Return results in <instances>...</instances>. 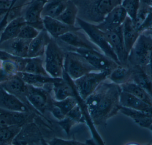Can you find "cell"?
<instances>
[{"label": "cell", "instance_id": "1", "mask_svg": "<svg viewBox=\"0 0 152 145\" xmlns=\"http://www.w3.org/2000/svg\"><path fill=\"white\" fill-rule=\"evenodd\" d=\"M107 80L100 83L84 101L91 122L97 127H105L108 120L118 114L121 107L120 103L122 91L120 85Z\"/></svg>", "mask_w": 152, "mask_h": 145}, {"label": "cell", "instance_id": "2", "mask_svg": "<svg viewBox=\"0 0 152 145\" xmlns=\"http://www.w3.org/2000/svg\"><path fill=\"white\" fill-rule=\"evenodd\" d=\"M78 9L77 17L94 25L103 21L113 8L123 0H71Z\"/></svg>", "mask_w": 152, "mask_h": 145}, {"label": "cell", "instance_id": "3", "mask_svg": "<svg viewBox=\"0 0 152 145\" xmlns=\"http://www.w3.org/2000/svg\"><path fill=\"white\" fill-rule=\"evenodd\" d=\"M66 51L52 37L47 45L44 55L45 70L53 78H62L64 72Z\"/></svg>", "mask_w": 152, "mask_h": 145}, {"label": "cell", "instance_id": "4", "mask_svg": "<svg viewBox=\"0 0 152 145\" xmlns=\"http://www.w3.org/2000/svg\"><path fill=\"white\" fill-rule=\"evenodd\" d=\"M152 52V37L142 33L129 53L128 65L145 67L150 62Z\"/></svg>", "mask_w": 152, "mask_h": 145}, {"label": "cell", "instance_id": "5", "mask_svg": "<svg viewBox=\"0 0 152 145\" xmlns=\"http://www.w3.org/2000/svg\"><path fill=\"white\" fill-rule=\"evenodd\" d=\"M51 89L48 87L39 88L26 84V96L28 101L36 111L45 117L53 105Z\"/></svg>", "mask_w": 152, "mask_h": 145}, {"label": "cell", "instance_id": "6", "mask_svg": "<svg viewBox=\"0 0 152 145\" xmlns=\"http://www.w3.org/2000/svg\"><path fill=\"white\" fill-rule=\"evenodd\" d=\"M60 44L65 51H75L80 54L98 71H108L111 73L120 65L102 52L95 50L73 48L61 43Z\"/></svg>", "mask_w": 152, "mask_h": 145}, {"label": "cell", "instance_id": "7", "mask_svg": "<svg viewBox=\"0 0 152 145\" xmlns=\"http://www.w3.org/2000/svg\"><path fill=\"white\" fill-rule=\"evenodd\" d=\"M77 22L90 41L104 54L121 65L117 55L106 40L104 32L99 29L96 25L87 22L77 17Z\"/></svg>", "mask_w": 152, "mask_h": 145}, {"label": "cell", "instance_id": "8", "mask_svg": "<svg viewBox=\"0 0 152 145\" xmlns=\"http://www.w3.org/2000/svg\"><path fill=\"white\" fill-rule=\"evenodd\" d=\"M64 71L75 80L90 72L98 71L80 54L75 51H66Z\"/></svg>", "mask_w": 152, "mask_h": 145}, {"label": "cell", "instance_id": "9", "mask_svg": "<svg viewBox=\"0 0 152 145\" xmlns=\"http://www.w3.org/2000/svg\"><path fill=\"white\" fill-rule=\"evenodd\" d=\"M110 74L108 71L90 72L73 80L76 91L81 100L85 101L100 83L108 79Z\"/></svg>", "mask_w": 152, "mask_h": 145}, {"label": "cell", "instance_id": "10", "mask_svg": "<svg viewBox=\"0 0 152 145\" xmlns=\"http://www.w3.org/2000/svg\"><path fill=\"white\" fill-rule=\"evenodd\" d=\"M46 142L40 126L34 121L22 126L12 145H46Z\"/></svg>", "mask_w": 152, "mask_h": 145}, {"label": "cell", "instance_id": "11", "mask_svg": "<svg viewBox=\"0 0 152 145\" xmlns=\"http://www.w3.org/2000/svg\"><path fill=\"white\" fill-rule=\"evenodd\" d=\"M49 0H30L22 12V16L26 23L39 31L44 29L42 12L45 5Z\"/></svg>", "mask_w": 152, "mask_h": 145}, {"label": "cell", "instance_id": "12", "mask_svg": "<svg viewBox=\"0 0 152 145\" xmlns=\"http://www.w3.org/2000/svg\"><path fill=\"white\" fill-rule=\"evenodd\" d=\"M81 30L80 29L68 32L56 40L64 45L73 48L94 49L102 52L101 50L90 41L86 33L81 32Z\"/></svg>", "mask_w": 152, "mask_h": 145}, {"label": "cell", "instance_id": "13", "mask_svg": "<svg viewBox=\"0 0 152 145\" xmlns=\"http://www.w3.org/2000/svg\"><path fill=\"white\" fill-rule=\"evenodd\" d=\"M104 33L108 43L118 57L121 65H128V54L126 51L122 34V25Z\"/></svg>", "mask_w": 152, "mask_h": 145}, {"label": "cell", "instance_id": "14", "mask_svg": "<svg viewBox=\"0 0 152 145\" xmlns=\"http://www.w3.org/2000/svg\"><path fill=\"white\" fill-rule=\"evenodd\" d=\"M37 115L33 112H14L0 108V129L11 125L22 126L34 121Z\"/></svg>", "mask_w": 152, "mask_h": 145}, {"label": "cell", "instance_id": "15", "mask_svg": "<svg viewBox=\"0 0 152 145\" xmlns=\"http://www.w3.org/2000/svg\"><path fill=\"white\" fill-rule=\"evenodd\" d=\"M0 87L17 97L28 107L30 111L35 113L37 115H41L40 114L32 107L28 101L26 96V84L17 75L8 80L0 83Z\"/></svg>", "mask_w": 152, "mask_h": 145}, {"label": "cell", "instance_id": "16", "mask_svg": "<svg viewBox=\"0 0 152 145\" xmlns=\"http://www.w3.org/2000/svg\"><path fill=\"white\" fill-rule=\"evenodd\" d=\"M62 78L61 80L53 84L51 91L53 99L57 101H60L69 97L77 96L78 95L73 80L65 71Z\"/></svg>", "mask_w": 152, "mask_h": 145}, {"label": "cell", "instance_id": "17", "mask_svg": "<svg viewBox=\"0 0 152 145\" xmlns=\"http://www.w3.org/2000/svg\"><path fill=\"white\" fill-rule=\"evenodd\" d=\"M127 16L125 9L120 4L110 11L102 22L96 25L101 31L105 33L122 25Z\"/></svg>", "mask_w": 152, "mask_h": 145}, {"label": "cell", "instance_id": "18", "mask_svg": "<svg viewBox=\"0 0 152 145\" xmlns=\"http://www.w3.org/2000/svg\"><path fill=\"white\" fill-rule=\"evenodd\" d=\"M31 40L18 37L10 39L0 43V50L17 57L27 58Z\"/></svg>", "mask_w": 152, "mask_h": 145}, {"label": "cell", "instance_id": "19", "mask_svg": "<svg viewBox=\"0 0 152 145\" xmlns=\"http://www.w3.org/2000/svg\"><path fill=\"white\" fill-rule=\"evenodd\" d=\"M42 20L45 29L55 40L68 32L81 29L80 27L69 25L57 19L50 17H43Z\"/></svg>", "mask_w": 152, "mask_h": 145}, {"label": "cell", "instance_id": "20", "mask_svg": "<svg viewBox=\"0 0 152 145\" xmlns=\"http://www.w3.org/2000/svg\"><path fill=\"white\" fill-rule=\"evenodd\" d=\"M52 37L45 29L41 30L38 35L31 40L28 58L44 57L45 49Z\"/></svg>", "mask_w": 152, "mask_h": 145}, {"label": "cell", "instance_id": "21", "mask_svg": "<svg viewBox=\"0 0 152 145\" xmlns=\"http://www.w3.org/2000/svg\"><path fill=\"white\" fill-rule=\"evenodd\" d=\"M0 108L10 112H32L17 97L7 92L1 87Z\"/></svg>", "mask_w": 152, "mask_h": 145}, {"label": "cell", "instance_id": "22", "mask_svg": "<svg viewBox=\"0 0 152 145\" xmlns=\"http://www.w3.org/2000/svg\"><path fill=\"white\" fill-rule=\"evenodd\" d=\"M122 34L126 51L128 54L140 36L133 20L127 16L122 25Z\"/></svg>", "mask_w": 152, "mask_h": 145}, {"label": "cell", "instance_id": "23", "mask_svg": "<svg viewBox=\"0 0 152 145\" xmlns=\"http://www.w3.org/2000/svg\"><path fill=\"white\" fill-rule=\"evenodd\" d=\"M120 103L123 107L152 113L151 106L126 91H121L120 96Z\"/></svg>", "mask_w": 152, "mask_h": 145}, {"label": "cell", "instance_id": "24", "mask_svg": "<svg viewBox=\"0 0 152 145\" xmlns=\"http://www.w3.org/2000/svg\"><path fill=\"white\" fill-rule=\"evenodd\" d=\"M129 66L132 70L131 81L144 89L152 97V80L145 69L139 66Z\"/></svg>", "mask_w": 152, "mask_h": 145}, {"label": "cell", "instance_id": "25", "mask_svg": "<svg viewBox=\"0 0 152 145\" xmlns=\"http://www.w3.org/2000/svg\"><path fill=\"white\" fill-rule=\"evenodd\" d=\"M17 75L26 84L39 88H44L46 84L55 83L63 79V78H53L51 76H44L23 72H18Z\"/></svg>", "mask_w": 152, "mask_h": 145}, {"label": "cell", "instance_id": "26", "mask_svg": "<svg viewBox=\"0 0 152 145\" xmlns=\"http://www.w3.org/2000/svg\"><path fill=\"white\" fill-rule=\"evenodd\" d=\"M119 112L132 119L140 127L148 129L152 124V113L121 106Z\"/></svg>", "mask_w": 152, "mask_h": 145}, {"label": "cell", "instance_id": "27", "mask_svg": "<svg viewBox=\"0 0 152 145\" xmlns=\"http://www.w3.org/2000/svg\"><path fill=\"white\" fill-rule=\"evenodd\" d=\"M26 24V20L23 16L18 17L10 21L1 33L0 43L18 37L21 28Z\"/></svg>", "mask_w": 152, "mask_h": 145}, {"label": "cell", "instance_id": "28", "mask_svg": "<svg viewBox=\"0 0 152 145\" xmlns=\"http://www.w3.org/2000/svg\"><path fill=\"white\" fill-rule=\"evenodd\" d=\"M132 70L129 66L119 65L112 71L108 79L112 82L118 85H122L131 81Z\"/></svg>", "mask_w": 152, "mask_h": 145}, {"label": "cell", "instance_id": "29", "mask_svg": "<svg viewBox=\"0 0 152 145\" xmlns=\"http://www.w3.org/2000/svg\"><path fill=\"white\" fill-rule=\"evenodd\" d=\"M68 0H49L44 7L42 18L49 17L57 19L66 9Z\"/></svg>", "mask_w": 152, "mask_h": 145}, {"label": "cell", "instance_id": "30", "mask_svg": "<svg viewBox=\"0 0 152 145\" xmlns=\"http://www.w3.org/2000/svg\"><path fill=\"white\" fill-rule=\"evenodd\" d=\"M23 72L45 76H50L45 70L44 57L27 58L26 62Z\"/></svg>", "mask_w": 152, "mask_h": 145}, {"label": "cell", "instance_id": "31", "mask_svg": "<svg viewBox=\"0 0 152 145\" xmlns=\"http://www.w3.org/2000/svg\"><path fill=\"white\" fill-rule=\"evenodd\" d=\"M122 91L128 92L152 106V97L144 89L133 81L121 85Z\"/></svg>", "mask_w": 152, "mask_h": 145}, {"label": "cell", "instance_id": "32", "mask_svg": "<svg viewBox=\"0 0 152 145\" xmlns=\"http://www.w3.org/2000/svg\"><path fill=\"white\" fill-rule=\"evenodd\" d=\"M78 15V9L76 4L71 0H68L66 9L57 19L66 25L75 26Z\"/></svg>", "mask_w": 152, "mask_h": 145}, {"label": "cell", "instance_id": "33", "mask_svg": "<svg viewBox=\"0 0 152 145\" xmlns=\"http://www.w3.org/2000/svg\"><path fill=\"white\" fill-rule=\"evenodd\" d=\"M22 126L11 125L0 129V145H12Z\"/></svg>", "mask_w": 152, "mask_h": 145}, {"label": "cell", "instance_id": "34", "mask_svg": "<svg viewBox=\"0 0 152 145\" xmlns=\"http://www.w3.org/2000/svg\"><path fill=\"white\" fill-rule=\"evenodd\" d=\"M80 97H69L60 101H57L53 99V104L58 107L62 111V112L66 115L67 114L73 109L79 103Z\"/></svg>", "mask_w": 152, "mask_h": 145}, {"label": "cell", "instance_id": "35", "mask_svg": "<svg viewBox=\"0 0 152 145\" xmlns=\"http://www.w3.org/2000/svg\"><path fill=\"white\" fill-rule=\"evenodd\" d=\"M141 0H123L121 5L123 7L127 16L133 20H135L140 7Z\"/></svg>", "mask_w": 152, "mask_h": 145}, {"label": "cell", "instance_id": "36", "mask_svg": "<svg viewBox=\"0 0 152 145\" xmlns=\"http://www.w3.org/2000/svg\"><path fill=\"white\" fill-rule=\"evenodd\" d=\"M27 58H22L13 56L0 50V61L9 60L14 62L18 66L19 72H24L26 62Z\"/></svg>", "mask_w": 152, "mask_h": 145}, {"label": "cell", "instance_id": "37", "mask_svg": "<svg viewBox=\"0 0 152 145\" xmlns=\"http://www.w3.org/2000/svg\"><path fill=\"white\" fill-rule=\"evenodd\" d=\"M40 31L34 27L26 24L21 28L18 37L27 40H32L38 35Z\"/></svg>", "mask_w": 152, "mask_h": 145}, {"label": "cell", "instance_id": "38", "mask_svg": "<svg viewBox=\"0 0 152 145\" xmlns=\"http://www.w3.org/2000/svg\"><path fill=\"white\" fill-rule=\"evenodd\" d=\"M1 67L12 76L16 75L19 72L18 67L14 62L9 60L1 61Z\"/></svg>", "mask_w": 152, "mask_h": 145}, {"label": "cell", "instance_id": "39", "mask_svg": "<svg viewBox=\"0 0 152 145\" xmlns=\"http://www.w3.org/2000/svg\"><path fill=\"white\" fill-rule=\"evenodd\" d=\"M47 142L49 143L48 144L52 145H82L86 144H84L82 142H79V141H75V140H65L62 138L56 137L52 138L51 139H50Z\"/></svg>", "mask_w": 152, "mask_h": 145}, {"label": "cell", "instance_id": "40", "mask_svg": "<svg viewBox=\"0 0 152 145\" xmlns=\"http://www.w3.org/2000/svg\"><path fill=\"white\" fill-rule=\"evenodd\" d=\"M57 123L60 126L61 128H62L65 130L67 135L69 134L70 130L76 124H77L74 121L67 116H66L65 119L59 121Z\"/></svg>", "mask_w": 152, "mask_h": 145}, {"label": "cell", "instance_id": "41", "mask_svg": "<svg viewBox=\"0 0 152 145\" xmlns=\"http://www.w3.org/2000/svg\"><path fill=\"white\" fill-rule=\"evenodd\" d=\"M17 0H0V18L10 11Z\"/></svg>", "mask_w": 152, "mask_h": 145}, {"label": "cell", "instance_id": "42", "mask_svg": "<svg viewBox=\"0 0 152 145\" xmlns=\"http://www.w3.org/2000/svg\"><path fill=\"white\" fill-rule=\"evenodd\" d=\"M50 112L55 119L58 120V121L62 120L66 117V115L62 112L61 110L58 107L53 104L50 110Z\"/></svg>", "mask_w": 152, "mask_h": 145}, {"label": "cell", "instance_id": "43", "mask_svg": "<svg viewBox=\"0 0 152 145\" xmlns=\"http://www.w3.org/2000/svg\"><path fill=\"white\" fill-rule=\"evenodd\" d=\"M14 76H12L7 73L0 66V83H3L10 79Z\"/></svg>", "mask_w": 152, "mask_h": 145}, {"label": "cell", "instance_id": "44", "mask_svg": "<svg viewBox=\"0 0 152 145\" xmlns=\"http://www.w3.org/2000/svg\"><path fill=\"white\" fill-rule=\"evenodd\" d=\"M144 68L147 72H152V52L149 64Z\"/></svg>", "mask_w": 152, "mask_h": 145}, {"label": "cell", "instance_id": "45", "mask_svg": "<svg viewBox=\"0 0 152 145\" xmlns=\"http://www.w3.org/2000/svg\"><path fill=\"white\" fill-rule=\"evenodd\" d=\"M143 33L145 34H147L151 36V37L152 38V29H151L150 31H147V32H145Z\"/></svg>", "mask_w": 152, "mask_h": 145}, {"label": "cell", "instance_id": "46", "mask_svg": "<svg viewBox=\"0 0 152 145\" xmlns=\"http://www.w3.org/2000/svg\"><path fill=\"white\" fill-rule=\"evenodd\" d=\"M145 71H146V70H145ZM147 72L148 73V74L150 75V77H151V79L152 80V72Z\"/></svg>", "mask_w": 152, "mask_h": 145}, {"label": "cell", "instance_id": "47", "mask_svg": "<svg viewBox=\"0 0 152 145\" xmlns=\"http://www.w3.org/2000/svg\"><path fill=\"white\" fill-rule=\"evenodd\" d=\"M148 129H149V130H151V132L152 134V124L151 125V127H150V128H148Z\"/></svg>", "mask_w": 152, "mask_h": 145}, {"label": "cell", "instance_id": "48", "mask_svg": "<svg viewBox=\"0 0 152 145\" xmlns=\"http://www.w3.org/2000/svg\"><path fill=\"white\" fill-rule=\"evenodd\" d=\"M1 24H0V32H1ZM0 65H1V61H0Z\"/></svg>", "mask_w": 152, "mask_h": 145}]
</instances>
